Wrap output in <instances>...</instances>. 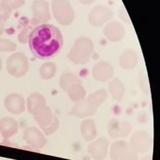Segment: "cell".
<instances>
[{
	"label": "cell",
	"instance_id": "3957f363",
	"mask_svg": "<svg viewBox=\"0 0 160 160\" xmlns=\"http://www.w3.org/2000/svg\"><path fill=\"white\" fill-rule=\"evenodd\" d=\"M5 104L7 109L13 113H20L25 109L23 98L18 94H12L8 96L5 99Z\"/></svg>",
	"mask_w": 160,
	"mask_h": 160
},
{
	"label": "cell",
	"instance_id": "5b68a950",
	"mask_svg": "<svg viewBox=\"0 0 160 160\" xmlns=\"http://www.w3.org/2000/svg\"><path fill=\"white\" fill-rule=\"evenodd\" d=\"M24 138L28 143L35 147H42L44 144V137L35 128H29L26 130Z\"/></svg>",
	"mask_w": 160,
	"mask_h": 160
},
{
	"label": "cell",
	"instance_id": "6da1fadb",
	"mask_svg": "<svg viewBox=\"0 0 160 160\" xmlns=\"http://www.w3.org/2000/svg\"><path fill=\"white\" fill-rule=\"evenodd\" d=\"M29 49L41 59H49L59 53L63 45V38L59 29L51 24H42L29 34Z\"/></svg>",
	"mask_w": 160,
	"mask_h": 160
},
{
	"label": "cell",
	"instance_id": "7a4b0ae2",
	"mask_svg": "<svg viewBox=\"0 0 160 160\" xmlns=\"http://www.w3.org/2000/svg\"><path fill=\"white\" fill-rule=\"evenodd\" d=\"M7 68L9 74L14 77H21L27 72L29 63L23 53H14L7 61Z\"/></svg>",
	"mask_w": 160,
	"mask_h": 160
},
{
	"label": "cell",
	"instance_id": "277c9868",
	"mask_svg": "<svg viewBox=\"0 0 160 160\" xmlns=\"http://www.w3.org/2000/svg\"><path fill=\"white\" fill-rule=\"evenodd\" d=\"M0 132L5 138H8L18 132V122L12 118L5 117L0 120Z\"/></svg>",
	"mask_w": 160,
	"mask_h": 160
},
{
	"label": "cell",
	"instance_id": "8992f818",
	"mask_svg": "<svg viewBox=\"0 0 160 160\" xmlns=\"http://www.w3.org/2000/svg\"><path fill=\"white\" fill-rule=\"evenodd\" d=\"M40 72L44 79H50L54 74V65L52 63H44L42 65Z\"/></svg>",
	"mask_w": 160,
	"mask_h": 160
},
{
	"label": "cell",
	"instance_id": "ba28073f",
	"mask_svg": "<svg viewBox=\"0 0 160 160\" xmlns=\"http://www.w3.org/2000/svg\"><path fill=\"white\" fill-rule=\"evenodd\" d=\"M0 68H1V62H0Z\"/></svg>",
	"mask_w": 160,
	"mask_h": 160
},
{
	"label": "cell",
	"instance_id": "52a82bcc",
	"mask_svg": "<svg viewBox=\"0 0 160 160\" xmlns=\"http://www.w3.org/2000/svg\"><path fill=\"white\" fill-rule=\"evenodd\" d=\"M16 44L8 40L0 39V51H10L15 50Z\"/></svg>",
	"mask_w": 160,
	"mask_h": 160
}]
</instances>
